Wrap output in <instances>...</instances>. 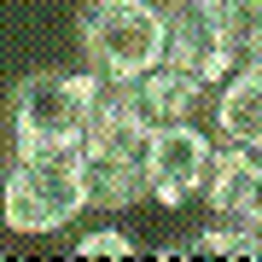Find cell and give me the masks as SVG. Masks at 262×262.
<instances>
[{"mask_svg": "<svg viewBox=\"0 0 262 262\" xmlns=\"http://www.w3.org/2000/svg\"><path fill=\"white\" fill-rule=\"evenodd\" d=\"M82 181H88V210H134L151 198V122L134 105V88L117 76L94 70V111L82 134Z\"/></svg>", "mask_w": 262, "mask_h": 262, "instance_id": "1", "label": "cell"}, {"mask_svg": "<svg viewBox=\"0 0 262 262\" xmlns=\"http://www.w3.org/2000/svg\"><path fill=\"white\" fill-rule=\"evenodd\" d=\"M88 210V181H82V151H12L0 175V227L18 239H47L64 233Z\"/></svg>", "mask_w": 262, "mask_h": 262, "instance_id": "2", "label": "cell"}, {"mask_svg": "<svg viewBox=\"0 0 262 262\" xmlns=\"http://www.w3.org/2000/svg\"><path fill=\"white\" fill-rule=\"evenodd\" d=\"M76 35L88 47V64L99 76H117V82H134V76L163 64V6L151 0H88L82 18H76Z\"/></svg>", "mask_w": 262, "mask_h": 262, "instance_id": "3", "label": "cell"}, {"mask_svg": "<svg viewBox=\"0 0 262 262\" xmlns=\"http://www.w3.org/2000/svg\"><path fill=\"white\" fill-rule=\"evenodd\" d=\"M94 111V70H35L12 88V151H64L82 146Z\"/></svg>", "mask_w": 262, "mask_h": 262, "instance_id": "4", "label": "cell"}, {"mask_svg": "<svg viewBox=\"0 0 262 262\" xmlns=\"http://www.w3.org/2000/svg\"><path fill=\"white\" fill-rule=\"evenodd\" d=\"M210 163H215V140L204 128L187 122H158L151 128V204L163 210H181L192 198H204V181H210Z\"/></svg>", "mask_w": 262, "mask_h": 262, "instance_id": "5", "label": "cell"}, {"mask_svg": "<svg viewBox=\"0 0 262 262\" xmlns=\"http://www.w3.org/2000/svg\"><path fill=\"white\" fill-rule=\"evenodd\" d=\"M163 24H169V41H163V58L175 70H187L198 76L204 88H222L227 76H233V58H227L222 47V35H215V18L198 0H169V12H163Z\"/></svg>", "mask_w": 262, "mask_h": 262, "instance_id": "6", "label": "cell"}, {"mask_svg": "<svg viewBox=\"0 0 262 262\" xmlns=\"http://www.w3.org/2000/svg\"><path fill=\"white\" fill-rule=\"evenodd\" d=\"M204 204L215 222L262 227V146H222L204 181Z\"/></svg>", "mask_w": 262, "mask_h": 262, "instance_id": "7", "label": "cell"}, {"mask_svg": "<svg viewBox=\"0 0 262 262\" xmlns=\"http://www.w3.org/2000/svg\"><path fill=\"white\" fill-rule=\"evenodd\" d=\"M215 134L222 146H262V58L239 64L215 88Z\"/></svg>", "mask_w": 262, "mask_h": 262, "instance_id": "8", "label": "cell"}, {"mask_svg": "<svg viewBox=\"0 0 262 262\" xmlns=\"http://www.w3.org/2000/svg\"><path fill=\"white\" fill-rule=\"evenodd\" d=\"M134 105H140V117L151 122V128H158V122H187L198 105H204L215 88H204L198 82V76H187V70H175L163 58L158 70H146V76H134Z\"/></svg>", "mask_w": 262, "mask_h": 262, "instance_id": "9", "label": "cell"}, {"mask_svg": "<svg viewBox=\"0 0 262 262\" xmlns=\"http://www.w3.org/2000/svg\"><path fill=\"white\" fill-rule=\"evenodd\" d=\"M163 256H262V233L239 222H215L181 245H163Z\"/></svg>", "mask_w": 262, "mask_h": 262, "instance_id": "10", "label": "cell"}, {"mask_svg": "<svg viewBox=\"0 0 262 262\" xmlns=\"http://www.w3.org/2000/svg\"><path fill=\"white\" fill-rule=\"evenodd\" d=\"M76 256H134V239L122 233V227H99V233L76 239Z\"/></svg>", "mask_w": 262, "mask_h": 262, "instance_id": "11", "label": "cell"}, {"mask_svg": "<svg viewBox=\"0 0 262 262\" xmlns=\"http://www.w3.org/2000/svg\"><path fill=\"white\" fill-rule=\"evenodd\" d=\"M198 6H204V12H222V6H233V0H198Z\"/></svg>", "mask_w": 262, "mask_h": 262, "instance_id": "12", "label": "cell"}]
</instances>
